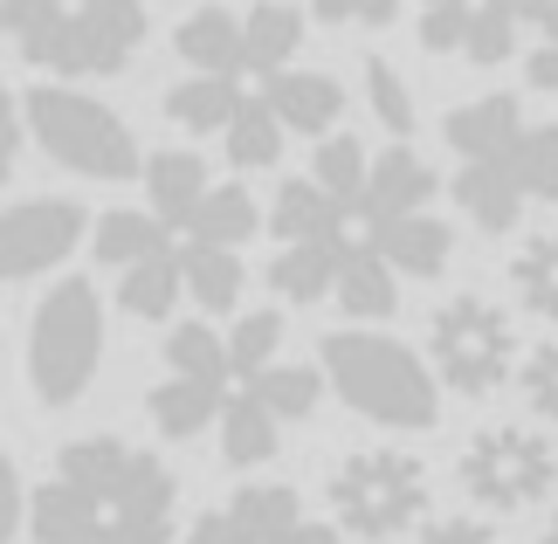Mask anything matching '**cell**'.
<instances>
[{"label": "cell", "instance_id": "8992f818", "mask_svg": "<svg viewBox=\"0 0 558 544\" xmlns=\"http://www.w3.org/2000/svg\"><path fill=\"white\" fill-rule=\"evenodd\" d=\"M427 365H435V379L462 400L504 394L510 365H518L510 311L483 290H456L448 303H435V317H427Z\"/></svg>", "mask_w": 558, "mask_h": 544}, {"label": "cell", "instance_id": "d6a6232c", "mask_svg": "<svg viewBox=\"0 0 558 544\" xmlns=\"http://www.w3.org/2000/svg\"><path fill=\"white\" fill-rule=\"evenodd\" d=\"M504 166H510V180L524 186V201L558 207V124H531Z\"/></svg>", "mask_w": 558, "mask_h": 544}, {"label": "cell", "instance_id": "603a6c76", "mask_svg": "<svg viewBox=\"0 0 558 544\" xmlns=\"http://www.w3.org/2000/svg\"><path fill=\"white\" fill-rule=\"evenodd\" d=\"M276 434H283V421L248 394V386H234L228 394V413H221V462L228 469H255L276 455Z\"/></svg>", "mask_w": 558, "mask_h": 544}, {"label": "cell", "instance_id": "e0dca14e", "mask_svg": "<svg viewBox=\"0 0 558 544\" xmlns=\"http://www.w3.org/2000/svg\"><path fill=\"white\" fill-rule=\"evenodd\" d=\"M90 249H97V263H111V269H138V263H153V255L180 249V234L166 221H153V214H138V207H111V214H97Z\"/></svg>", "mask_w": 558, "mask_h": 544}, {"label": "cell", "instance_id": "9a60e30c", "mask_svg": "<svg viewBox=\"0 0 558 544\" xmlns=\"http://www.w3.org/2000/svg\"><path fill=\"white\" fill-rule=\"evenodd\" d=\"M255 97L276 111L283 132H331V124L345 118V90H338V76H325V70H283Z\"/></svg>", "mask_w": 558, "mask_h": 544}, {"label": "cell", "instance_id": "60d3db41", "mask_svg": "<svg viewBox=\"0 0 558 544\" xmlns=\"http://www.w3.org/2000/svg\"><path fill=\"white\" fill-rule=\"evenodd\" d=\"M28 504H35V496L21 489V469H14V455L0 448V544H14V531H21V517H28Z\"/></svg>", "mask_w": 558, "mask_h": 544}, {"label": "cell", "instance_id": "d6986e66", "mask_svg": "<svg viewBox=\"0 0 558 544\" xmlns=\"http://www.w3.org/2000/svg\"><path fill=\"white\" fill-rule=\"evenodd\" d=\"M373 249L386 255V269H393V276H441L448 255H456V228L435 221V214H414V221L379 228Z\"/></svg>", "mask_w": 558, "mask_h": 544}, {"label": "cell", "instance_id": "f35d334b", "mask_svg": "<svg viewBox=\"0 0 558 544\" xmlns=\"http://www.w3.org/2000/svg\"><path fill=\"white\" fill-rule=\"evenodd\" d=\"M407 544H504V537H497V524H489V517L456 510V517H427V524L407 537Z\"/></svg>", "mask_w": 558, "mask_h": 544}, {"label": "cell", "instance_id": "f1b7e54d", "mask_svg": "<svg viewBox=\"0 0 558 544\" xmlns=\"http://www.w3.org/2000/svg\"><path fill=\"white\" fill-rule=\"evenodd\" d=\"M255 228H263V214H255L248 186H242V180H228V186H214V193H207V207H201V221H193L186 242H201V249H234V255H242V242H248Z\"/></svg>", "mask_w": 558, "mask_h": 544}, {"label": "cell", "instance_id": "1f68e13d", "mask_svg": "<svg viewBox=\"0 0 558 544\" xmlns=\"http://www.w3.org/2000/svg\"><path fill=\"white\" fill-rule=\"evenodd\" d=\"M221 145H228V166L234 172H263V166L283 159V124H276V111H269L263 97H248L242 111H234V124L221 132Z\"/></svg>", "mask_w": 558, "mask_h": 544}, {"label": "cell", "instance_id": "b9f144b4", "mask_svg": "<svg viewBox=\"0 0 558 544\" xmlns=\"http://www.w3.org/2000/svg\"><path fill=\"white\" fill-rule=\"evenodd\" d=\"M21 104H14V90L0 83V186H8V172H14V152H21Z\"/></svg>", "mask_w": 558, "mask_h": 544}, {"label": "cell", "instance_id": "9c48e42d", "mask_svg": "<svg viewBox=\"0 0 558 544\" xmlns=\"http://www.w3.org/2000/svg\"><path fill=\"white\" fill-rule=\"evenodd\" d=\"M186 544H338V524L311 517L290 483H242L228 504L193 517Z\"/></svg>", "mask_w": 558, "mask_h": 544}, {"label": "cell", "instance_id": "44dd1931", "mask_svg": "<svg viewBox=\"0 0 558 544\" xmlns=\"http://www.w3.org/2000/svg\"><path fill=\"white\" fill-rule=\"evenodd\" d=\"M145 407H153V427L166 434V442H193L201 427H221L228 394L221 386H201V379H159Z\"/></svg>", "mask_w": 558, "mask_h": 544}, {"label": "cell", "instance_id": "8d00e7d4", "mask_svg": "<svg viewBox=\"0 0 558 544\" xmlns=\"http://www.w3.org/2000/svg\"><path fill=\"white\" fill-rule=\"evenodd\" d=\"M524 76H531V90H545V97L558 104V0H545L538 28H531V56H524Z\"/></svg>", "mask_w": 558, "mask_h": 544}, {"label": "cell", "instance_id": "7a4b0ae2", "mask_svg": "<svg viewBox=\"0 0 558 544\" xmlns=\"http://www.w3.org/2000/svg\"><path fill=\"white\" fill-rule=\"evenodd\" d=\"M153 28V0H0V35L49 76H118Z\"/></svg>", "mask_w": 558, "mask_h": 544}, {"label": "cell", "instance_id": "4fadbf2b", "mask_svg": "<svg viewBox=\"0 0 558 544\" xmlns=\"http://www.w3.org/2000/svg\"><path fill=\"white\" fill-rule=\"evenodd\" d=\"M524 132L531 124H524L518 97H476V104H462V111H448V124H441V138H448V152H462V166L510 159Z\"/></svg>", "mask_w": 558, "mask_h": 544}, {"label": "cell", "instance_id": "ba28073f", "mask_svg": "<svg viewBox=\"0 0 558 544\" xmlns=\"http://www.w3.org/2000/svg\"><path fill=\"white\" fill-rule=\"evenodd\" d=\"M462 489L476 496L483 510L518 517L531 504H545L558 489V448L545 442L538 427H483L476 442L462 448Z\"/></svg>", "mask_w": 558, "mask_h": 544}, {"label": "cell", "instance_id": "ac0fdd59", "mask_svg": "<svg viewBox=\"0 0 558 544\" xmlns=\"http://www.w3.org/2000/svg\"><path fill=\"white\" fill-rule=\"evenodd\" d=\"M456 207L476 221L483 234H510L524 221V186L510 180V166H462L456 172Z\"/></svg>", "mask_w": 558, "mask_h": 544}, {"label": "cell", "instance_id": "4316f807", "mask_svg": "<svg viewBox=\"0 0 558 544\" xmlns=\"http://www.w3.org/2000/svg\"><path fill=\"white\" fill-rule=\"evenodd\" d=\"M234 386H248V394L263 400L276 421H311V413H317V394H325V365H283V359H276L269 373L234 379Z\"/></svg>", "mask_w": 558, "mask_h": 544}, {"label": "cell", "instance_id": "74e56055", "mask_svg": "<svg viewBox=\"0 0 558 544\" xmlns=\"http://www.w3.org/2000/svg\"><path fill=\"white\" fill-rule=\"evenodd\" d=\"M518 386H524V400H531V413H538V421H558V338H545L538 352L524 359Z\"/></svg>", "mask_w": 558, "mask_h": 544}, {"label": "cell", "instance_id": "6da1fadb", "mask_svg": "<svg viewBox=\"0 0 558 544\" xmlns=\"http://www.w3.org/2000/svg\"><path fill=\"white\" fill-rule=\"evenodd\" d=\"M35 544H173L180 475L153 448L118 434H83L56 455L28 504Z\"/></svg>", "mask_w": 558, "mask_h": 544}, {"label": "cell", "instance_id": "f546056e", "mask_svg": "<svg viewBox=\"0 0 558 544\" xmlns=\"http://www.w3.org/2000/svg\"><path fill=\"white\" fill-rule=\"evenodd\" d=\"M180 290H186V276H180V249H166V255H153V263L124 269V282H118V303H124L132 317L159 324V317H173Z\"/></svg>", "mask_w": 558, "mask_h": 544}, {"label": "cell", "instance_id": "4dcf8cb0", "mask_svg": "<svg viewBox=\"0 0 558 544\" xmlns=\"http://www.w3.org/2000/svg\"><path fill=\"white\" fill-rule=\"evenodd\" d=\"M393 303H400V282H393V269H386V255L359 249L345 263V276H338V311L373 324V317H393Z\"/></svg>", "mask_w": 558, "mask_h": 544}, {"label": "cell", "instance_id": "52a82bcc", "mask_svg": "<svg viewBox=\"0 0 558 544\" xmlns=\"http://www.w3.org/2000/svg\"><path fill=\"white\" fill-rule=\"evenodd\" d=\"M97 359H104V311H97V290L83 276L56 282L41 297V311L28 324V386L41 407H70L83 400V386L97 379Z\"/></svg>", "mask_w": 558, "mask_h": 544}, {"label": "cell", "instance_id": "7bdbcfd3", "mask_svg": "<svg viewBox=\"0 0 558 544\" xmlns=\"http://www.w3.org/2000/svg\"><path fill=\"white\" fill-rule=\"evenodd\" d=\"M538 544H558V510H551V524L538 531Z\"/></svg>", "mask_w": 558, "mask_h": 544}, {"label": "cell", "instance_id": "5bb4252c", "mask_svg": "<svg viewBox=\"0 0 558 544\" xmlns=\"http://www.w3.org/2000/svg\"><path fill=\"white\" fill-rule=\"evenodd\" d=\"M145 193H153V221H166L186 242L193 234V221H201V207H207V193H214V180H207V166L193 159V152H153V159H145Z\"/></svg>", "mask_w": 558, "mask_h": 544}, {"label": "cell", "instance_id": "e575fe53", "mask_svg": "<svg viewBox=\"0 0 558 544\" xmlns=\"http://www.w3.org/2000/svg\"><path fill=\"white\" fill-rule=\"evenodd\" d=\"M276 344H283V317H276V311H248V317H234V331H228L234 379L269 373V365H276Z\"/></svg>", "mask_w": 558, "mask_h": 544}, {"label": "cell", "instance_id": "d4e9b609", "mask_svg": "<svg viewBox=\"0 0 558 544\" xmlns=\"http://www.w3.org/2000/svg\"><path fill=\"white\" fill-rule=\"evenodd\" d=\"M166 379H201V386H221L234 394V359H228V338L214 324H180L166 338Z\"/></svg>", "mask_w": 558, "mask_h": 544}, {"label": "cell", "instance_id": "d590c367", "mask_svg": "<svg viewBox=\"0 0 558 544\" xmlns=\"http://www.w3.org/2000/svg\"><path fill=\"white\" fill-rule=\"evenodd\" d=\"M366 97H373V118L393 132V145H407V132H414V90L400 83V70L386 56H366Z\"/></svg>", "mask_w": 558, "mask_h": 544}, {"label": "cell", "instance_id": "cb8c5ba5", "mask_svg": "<svg viewBox=\"0 0 558 544\" xmlns=\"http://www.w3.org/2000/svg\"><path fill=\"white\" fill-rule=\"evenodd\" d=\"M242 104H248V90L234 76H186L166 90V118L186 124V132H228Z\"/></svg>", "mask_w": 558, "mask_h": 544}, {"label": "cell", "instance_id": "7402d4cb", "mask_svg": "<svg viewBox=\"0 0 558 544\" xmlns=\"http://www.w3.org/2000/svg\"><path fill=\"white\" fill-rule=\"evenodd\" d=\"M352 255H359V249H352ZM352 255H345V249H276L269 290L283 297V303H325V297H338V276H345Z\"/></svg>", "mask_w": 558, "mask_h": 544}, {"label": "cell", "instance_id": "83f0119b", "mask_svg": "<svg viewBox=\"0 0 558 544\" xmlns=\"http://www.w3.org/2000/svg\"><path fill=\"white\" fill-rule=\"evenodd\" d=\"M510 282H518V303L531 317L558 324V228L531 234V242L510 255Z\"/></svg>", "mask_w": 558, "mask_h": 544}, {"label": "cell", "instance_id": "3957f363", "mask_svg": "<svg viewBox=\"0 0 558 544\" xmlns=\"http://www.w3.org/2000/svg\"><path fill=\"white\" fill-rule=\"evenodd\" d=\"M317 359H325L331 394L345 400L352 413H366L373 427L421 434V427L441 421V379H435V365H421L400 338L331 331L325 344H317Z\"/></svg>", "mask_w": 558, "mask_h": 544}, {"label": "cell", "instance_id": "ab89813d", "mask_svg": "<svg viewBox=\"0 0 558 544\" xmlns=\"http://www.w3.org/2000/svg\"><path fill=\"white\" fill-rule=\"evenodd\" d=\"M317 21H331V28H386V21L400 14V0H311Z\"/></svg>", "mask_w": 558, "mask_h": 544}, {"label": "cell", "instance_id": "8fae6325", "mask_svg": "<svg viewBox=\"0 0 558 544\" xmlns=\"http://www.w3.org/2000/svg\"><path fill=\"white\" fill-rule=\"evenodd\" d=\"M83 228H97V221L76 201H14V207H0V282H28V276H49L56 263H70Z\"/></svg>", "mask_w": 558, "mask_h": 544}, {"label": "cell", "instance_id": "ffe728a7", "mask_svg": "<svg viewBox=\"0 0 558 544\" xmlns=\"http://www.w3.org/2000/svg\"><path fill=\"white\" fill-rule=\"evenodd\" d=\"M242 35H248V76H283L290 70V56L304 49V14L290 8V0H255L248 21H242Z\"/></svg>", "mask_w": 558, "mask_h": 544}, {"label": "cell", "instance_id": "30bf717a", "mask_svg": "<svg viewBox=\"0 0 558 544\" xmlns=\"http://www.w3.org/2000/svg\"><path fill=\"white\" fill-rule=\"evenodd\" d=\"M545 0H421V41L435 56H456L469 70L510 62L524 28H538Z\"/></svg>", "mask_w": 558, "mask_h": 544}, {"label": "cell", "instance_id": "277c9868", "mask_svg": "<svg viewBox=\"0 0 558 544\" xmlns=\"http://www.w3.org/2000/svg\"><path fill=\"white\" fill-rule=\"evenodd\" d=\"M21 124L35 132V145L49 152L56 166L83 172V180H124L138 172V138L111 104H97L76 83H35L21 97Z\"/></svg>", "mask_w": 558, "mask_h": 544}, {"label": "cell", "instance_id": "2e32d148", "mask_svg": "<svg viewBox=\"0 0 558 544\" xmlns=\"http://www.w3.org/2000/svg\"><path fill=\"white\" fill-rule=\"evenodd\" d=\"M173 49H180V62H193V76H234V83L248 76V35L228 8H193L180 21Z\"/></svg>", "mask_w": 558, "mask_h": 544}, {"label": "cell", "instance_id": "5b68a950", "mask_svg": "<svg viewBox=\"0 0 558 544\" xmlns=\"http://www.w3.org/2000/svg\"><path fill=\"white\" fill-rule=\"evenodd\" d=\"M325 496H331V524L338 531H352L366 544H386V537L421 524L427 469H421V455H407V448H352V455L331 462Z\"/></svg>", "mask_w": 558, "mask_h": 544}, {"label": "cell", "instance_id": "484cf974", "mask_svg": "<svg viewBox=\"0 0 558 544\" xmlns=\"http://www.w3.org/2000/svg\"><path fill=\"white\" fill-rule=\"evenodd\" d=\"M180 276H186V297L201 311H234V297H242V255L234 249L180 242Z\"/></svg>", "mask_w": 558, "mask_h": 544}, {"label": "cell", "instance_id": "7c38bea8", "mask_svg": "<svg viewBox=\"0 0 558 544\" xmlns=\"http://www.w3.org/2000/svg\"><path fill=\"white\" fill-rule=\"evenodd\" d=\"M435 166L421 159L414 145H386L373 172H366V193H359V221H366V242L379 228L393 221H414V214H427V201H435Z\"/></svg>", "mask_w": 558, "mask_h": 544}, {"label": "cell", "instance_id": "836d02e7", "mask_svg": "<svg viewBox=\"0 0 558 544\" xmlns=\"http://www.w3.org/2000/svg\"><path fill=\"white\" fill-rule=\"evenodd\" d=\"M366 172H373V152L359 145L352 132H331L325 145H317V159H311V180L338 193L345 207H359V193H366Z\"/></svg>", "mask_w": 558, "mask_h": 544}]
</instances>
